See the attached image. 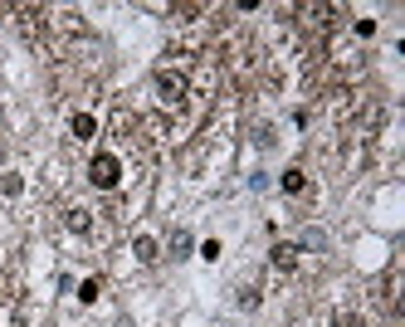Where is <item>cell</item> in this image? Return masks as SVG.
Wrapping results in <instances>:
<instances>
[{"label": "cell", "instance_id": "6da1fadb", "mask_svg": "<svg viewBox=\"0 0 405 327\" xmlns=\"http://www.w3.org/2000/svg\"><path fill=\"white\" fill-rule=\"evenodd\" d=\"M88 181H93L98 191H112V186L122 181V161H117L112 152H98V156H93V166H88Z\"/></svg>", "mask_w": 405, "mask_h": 327}, {"label": "cell", "instance_id": "7a4b0ae2", "mask_svg": "<svg viewBox=\"0 0 405 327\" xmlns=\"http://www.w3.org/2000/svg\"><path fill=\"white\" fill-rule=\"evenodd\" d=\"M157 93H161V103H186V93H191V79L186 74H176V69H161L157 74Z\"/></svg>", "mask_w": 405, "mask_h": 327}, {"label": "cell", "instance_id": "3957f363", "mask_svg": "<svg viewBox=\"0 0 405 327\" xmlns=\"http://www.w3.org/2000/svg\"><path fill=\"white\" fill-rule=\"evenodd\" d=\"M269 264H274V269H284V274H288V269H293V264H298V249H293V244H274V249H269Z\"/></svg>", "mask_w": 405, "mask_h": 327}, {"label": "cell", "instance_id": "277c9868", "mask_svg": "<svg viewBox=\"0 0 405 327\" xmlns=\"http://www.w3.org/2000/svg\"><path fill=\"white\" fill-rule=\"evenodd\" d=\"M132 254H137L142 264H157V259H161V254H157V239H152V234H137V239H132Z\"/></svg>", "mask_w": 405, "mask_h": 327}, {"label": "cell", "instance_id": "5b68a950", "mask_svg": "<svg viewBox=\"0 0 405 327\" xmlns=\"http://www.w3.org/2000/svg\"><path fill=\"white\" fill-rule=\"evenodd\" d=\"M166 249H171V259H191V234L186 229H171V244Z\"/></svg>", "mask_w": 405, "mask_h": 327}, {"label": "cell", "instance_id": "8992f818", "mask_svg": "<svg viewBox=\"0 0 405 327\" xmlns=\"http://www.w3.org/2000/svg\"><path fill=\"white\" fill-rule=\"evenodd\" d=\"M279 186H284L288 196H298V191H303V186H307V176H303V171H298V166H288V171L279 176Z\"/></svg>", "mask_w": 405, "mask_h": 327}, {"label": "cell", "instance_id": "52a82bcc", "mask_svg": "<svg viewBox=\"0 0 405 327\" xmlns=\"http://www.w3.org/2000/svg\"><path fill=\"white\" fill-rule=\"evenodd\" d=\"M74 137H84V142H88V137H98V122H93L88 112H79V117H74Z\"/></svg>", "mask_w": 405, "mask_h": 327}, {"label": "cell", "instance_id": "ba28073f", "mask_svg": "<svg viewBox=\"0 0 405 327\" xmlns=\"http://www.w3.org/2000/svg\"><path fill=\"white\" fill-rule=\"evenodd\" d=\"M20 191H25V181H20L15 171H5V176H0V196H20Z\"/></svg>", "mask_w": 405, "mask_h": 327}, {"label": "cell", "instance_id": "9c48e42d", "mask_svg": "<svg viewBox=\"0 0 405 327\" xmlns=\"http://www.w3.org/2000/svg\"><path fill=\"white\" fill-rule=\"evenodd\" d=\"M69 229H88V211H69Z\"/></svg>", "mask_w": 405, "mask_h": 327}, {"label": "cell", "instance_id": "30bf717a", "mask_svg": "<svg viewBox=\"0 0 405 327\" xmlns=\"http://www.w3.org/2000/svg\"><path fill=\"white\" fill-rule=\"evenodd\" d=\"M79 298H84V303H93V298H98V279H88V283L79 288Z\"/></svg>", "mask_w": 405, "mask_h": 327}, {"label": "cell", "instance_id": "8fae6325", "mask_svg": "<svg viewBox=\"0 0 405 327\" xmlns=\"http://www.w3.org/2000/svg\"><path fill=\"white\" fill-rule=\"evenodd\" d=\"M332 327H361V318H352V313H337V318H332Z\"/></svg>", "mask_w": 405, "mask_h": 327}]
</instances>
